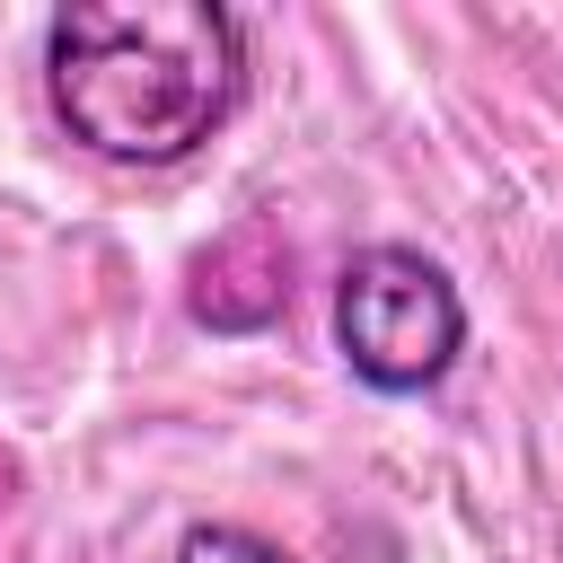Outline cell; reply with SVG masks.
I'll use <instances>...</instances> for the list:
<instances>
[{
  "label": "cell",
  "mask_w": 563,
  "mask_h": 563,
  "mask_svg": "<svg viewBox=\"0 0 563 563\" xmlns=\"http://www.w3.org/2000/svg\"><path fill=\"white\" fill-rule=\"evenodd\" d=\"M53 123L114 167L194 158L246 97V26L220 0H70L44 26Z\"/></svg>",
  "instance_id": "obj_1"
},
{
  "label": "cell",
  "mask_w": 563,
  "mask_h": 563,
  "mask_svg": "<svg viewBox=\"0 0 563 563\" xmlns=\"http://www.w3.org/2000/svg\"><path fill=\"white\" fill-rule=\"evenodd\" d=\"M334 352L378 396H422L466 352V299L422 246H361L334 282Z\"/></svg>",
  "instance_id": "obj_2"
},
{
  "label": "cell",
  "mask_w": 563,
  "mask_h": 563,
  "mask_svg": "<svg viewBox=\"0 0 563 563\" xmlns=\"http://www.w3.org/2000/svg\"><path fill=\"white\" fill-rule=\"evenodd\" d=\"M185 308H194V325H211V334H264V325L290 308V246H282V229H273V220L220 229V238L194 255V273H185Z\"/></svg>",
  "instance_id": "obj_3"
},
{
  "label": "cell",
  "mask_w": 563,
  "mask_h": 563,
  "mask_svg": "<svg viewBox=\"0 0 563 563\" xmlns=\"http://www.w3.org/2000/svg\"><path fill=\"white\" fill-rule=\"evenodd\" d=\"M176 563H299V554L255 537V528H238V519H202V528L176 537Z\"/></svg>",
  "instance_id": "obj_4"
}]
</instances>
